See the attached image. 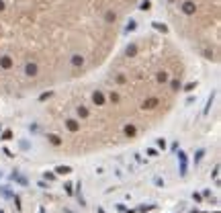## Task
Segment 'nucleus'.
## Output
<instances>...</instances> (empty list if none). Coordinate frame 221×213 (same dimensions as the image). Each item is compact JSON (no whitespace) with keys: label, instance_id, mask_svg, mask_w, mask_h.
Masks as SVG:
<instances>
[{"label":"nucleus","instance_id":"9b49d317","mask_svg":"<svg viewBox=\"0 0 221 213\" xmlns=\"http://www.w3.org/2000/svg\"><path fill=\"white\" fill-rule=\"evenodd\" d=\"M78 115H80V117H88V109H84V107H78Z\"/></svg>","mask_w":221,"mask_h":213},{"label":"nucleus","instance_id":"412c9836","mask_svg":"<svg viewBox=\"0 0 221 213\" xmlns=\"http://www.w3.org/2000/svg\"><path fill=\"white\" fill-rule=\"evenodd\" d=\"M2 8H4V4H2V2H0V10H2Z\"/></svg>","mask_w":221,"mask_h":213},{"label":"nucleus","instance_id":"dca6fc26","mask_svg":"<svg viewBox=\"0 0 221 213\" xmlns=\"http://www.w3.org/2000/svg\"><path fill=\"white\" fill-rule=\"evenodd\" d=\"M213 176H215V180H219V166H215V170H213Z\"/></svg>","mask_w":221,"mask_h":213},{"label":"nucleus","instance_id":"0eeeda50","mask_svg":"<svg viewBox=\"0 0 221 213\" xmlns=\"http://www.w3.org/2000/svg\"><path fill=\"white\" fill-rule=\"evenodd\" d=\"M47 139H49V141H51L53 145H60V144H62V139L57 138V135H47Z\"/></svg>","mask_w":221,"mask_h":213},{"label":"nucleus","instance_id":"7ed1b4c3","mask_svg":"<svg viewBox=\"0 0 221 213\" xmlns=\"http://www.w3.org/2000/svg\"><path fill=\"white\" fill-rule=\"evenodd\" d=\"M55 172H57V174H70V172H72V168H70V166H57V168H55Z\"/></svg>","mask_w":221,"mask_h":213},{"label":"nucleus","instance_id":"4be33fe9","mask_svg":"<svg viewBox=\"0 0 221 213\" xmlns=\"http://www.w3.org/2000/svg\"><path fill=\"white\" fill-rule=\"evenodd\" d=\"M0 131H2V127H0Z\"/></svg>","mask_w":221,"mask_h":213},{"label":"nucleus","instance_id":"39448f33","mask_svg":"<svg viewBox=\"0 0 221 213\" xmlns=\"http://www.w3.org/2000/svg\"><path fill=\"white\" fill-rule=\"evenodd\" d=\"M27 74H29V76H35V74H37V66H35V64H27Z\"/></svg>","mask_w":221,"mask_h":213},{"label":"nucleus","instance_id":"a211bd4d","mask_svg":"<svg viewBox=\"0 0 221 213\" xmlns=\"http://www.w3.org/2000/svg\"><path fill=\"white\" fill-rule=\"evenodd\" d=\"M45 178H47V180H53V172H45Z\"/></svg>","mask_w":221,"mask_h":213},{"label":"nucleus","instance_id":"20e7f679","mask_svg":"<svg viewBox=\"0 0 221 213\" xmlns=\"http://www.w3.org/2000/svg\"><path fill=\"white\" fill-rule=\"evenodd\" d=\"M10 178H13V180H16V182H21V185H27V178H25V176H21V174H16V172H14Z\"/></svg>","mask_w":221,"mask_h":213},{"label":"nucleus","instance_id":"9d476101","mask_svg":"<svg viewBox=\"0 0 221 213\" xmlns=\"http://www.w3.org/2000/svg\"><path fill=\"white\" fill-rule=\"evenodd\" d=\"M2 139H4V141H8V139H13V131H10V129H6L4 133H2Z\"/></svg>","mask_w":221,"mask_h":213},{"label":"nucleus","instance_id":"f8f14e48","mask_svg":"<svg viewBox=\"0 0 221 213\" xmlns=\"http://www.w3.org/2000/svg\"><path fill=\"white\" fill-rule=\"evenodd\" d=\"M125 133H127V135H135V127H133V125H127V127H125Z\"/></svg>","mask_w":221,"mask_h":213},{"label":"nucleus","instance_id":"2eb2a0df","mask_svg":"<svg viewBox=\"0 0 221 213\" xmlns=\"http://www.w3.org/2000/svg\"><path fill=\"white\" fill-rule=\"evenodd\" d=\"M63 189H66V193H68V195H72V185H70V182H66V185H63Z\"/></svg>","mask_w":221,"mask_h":213},{"label":"nucleus","instance_id":"aec40b11","mask_svg":"<svg viewBox=\"0 0 221 213\" xmlns=\"http://www.w3.org/2000/svg\"><path fill=\"white\" fill-rule=\"evenodd\" d=\"M39 213H45V209H43V207H41V209H39Z\"/></svg>","mask_w":221,"mask_h":213},{"label":"nucleus","instance_id":"5701e85b","mask_svg":"<svg viewBox=\"0 0 221 213\" xmlns=\"http://www.w3.org/2000/svg\"><path fill=\"white\" fill-rule=\"evenodd\" d=\"M0 213H4V211H0Z\"/></svg>","mask_w":221,"mask_h":213},{"label":"nucleus","instance_id":"f257e3e1","mask_svg":"<svg viewBox=\"0 0 221 213\" xmlns=\"http://www.w3.org/2000/svg\"><path fill=\"white\" fill-rule=\"evenodd\" d=\"M178 160H180V176H187V154L178 152Z\"/></svg>","mask_w":221,"mask_h":213},{"label":"nucleus","instance_id":"f03ea898","mask_svg":"<svg viewBox=\"0 0 221 213\" xmlns=\"http://www.w3.org/2000/svg\"><path fill=\"white\" fill-rule=\"evenodd\" d=\"M66 127H68L70 131H78V129H80V125H78V121H74V119H70V121H66Z\"/></svg>","mask_w":221,"mask_h":213},{"label":"nucleus","instance_id":"4468645a","mask_svg":"<svg viewBox=\"0 0 221 213\" xmlns=\"http://www.w3.org/2000/svg\"><path fill=\"white\" fill-rule=\"evenodd\" d=\"M203 154H205L203 150H199V152H197V158H194V164H199V162H201V158H203Z\"/></svg>","mask_w":221,"mask_h":213},{"label":"nucleus","instance_id":"ddd939ff","mask_svg":"<svg viewBox=\"0 0 221 213\" xmlns=\"http://www.w3.org/2000/svg\"><path fill=\"white\" fill-rule=\"evenodd\" d=\"M213 96H215V94H211V96H209V101H207V107H205V111H203L205 115H207V113H209V109H211V103H213Z\"/></svg>","mask_w":221,"mask_h":213},{"label":"nucleus","instance_id":"423d86ee","mask_svg":"<svg viewBox=\"0 0 221 213\" xmlns=\"http://www.w3.org/2000/svg\"><path fill=\"white\" fill-rule=\"evenodd\" d=\"M94 103H96V105H98V107H100V105H103V103H104V96H103V94H100V92H94Z\"/></svg>","mask_w":221,"mask_h":213},{"label":"nucleus","instance_id":"b1692460","mask_svg":"<svg viewBox=\"0 0 221 213\" xmlns=\"http://www.w3.org/2000/svg\"><path fill=\"white\" fill-rule=\"evenodd\" d=\"M0 176H2V174H0Z\"/></svg>","mask_w":221,"mask_h":213},{"label":"nucleus","instance_id":"6ab92c4d","mask_svg":"<svg viewBox=\"0 0 221 213\" xmlns=\"http://www.w3.org/2000/svg\"><path fill=\"white\" fill-rule=\"evenodd\" d=\"M158 145L162 148V150H164V148H166V141H164V139H158Z\"/></svg>","mask_w":221,"mask_h":213},{"label":"nucleus","instance_id":"6e6552de","mask_svg":"<svg viewBox=\"0 0 221 213\" xmlns=\"http://www.w3.org/2000/svg\"><path fill=\"white\" fill-rule=\"evenodd\" d=\"M156 105H158V98H150V101H145V107H147V109H154Z\"/></svg>","mask_w":221,"mask_h":213},{"label":"nucleus","instance_id":"f3484780","mask_svg":"<svg viewBox=\"0 0 221 213\" xmlns=\"http://www.w3.org/2000/svg\"><path fill=\"white\" fill-rule=\"evenodd\" d=\"M107 21H115V13H107Z\"/></svg>","mask_w":221,"mask_h":213},{"label":"nucleus","instance_id":"1a4fd4ad","mask_svg":"<svg viewBox=\"0 0 221 213\" xmlns=\"http://www.w3.org/2000/svg\"><path fill=\"white\" fill-rule=\"evenodd\" d=\"M0 193H2V197H14L13 193L8 191V186H2V189H0Z\"/></svg>","mask_w":221,"mask_h":213}]
</instances>
